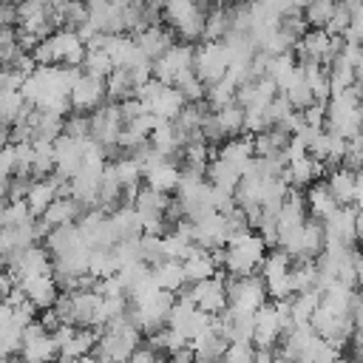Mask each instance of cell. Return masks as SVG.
<instances>
[{"label": "cell", "mask_w": 363, "mask_h": 363, "mask_svg": "<svg viewBox=\"0 0 363 363\" xmlns=\"http://www.w3.org/2000/svg\"><path fill=\"white\" fill-rule=\"evenodd\" d=\"M267 258V241L258 230H244L230 235L227 241V258H224V269L233 278H244L252 275L255 269H261Z\"/></svg>", "instance_id": "cell-1"}, {"label": "cell", "mask_w": 363, "mask_h": 363, "mask_svg": "<svg viewBox=\"0 0 363 363\" xmlns=\"http://www.w3.org/2000/svg\"><path fill=\"white\" fill-rule=\"evenodd\" d=\"M20 357L26 363H54L60 360V346L54 340V332L43 326V320H31L26 329H23V349H20Z\"/></svg>", "instance_id": "cell-2"}, {"label": "cell", "mask_w": 363, "mask_h": 363, "mask_svg": "<svg viewBox=\"0 0 363 363\" xmlns=\"http://www.w3.org/2000/svg\"><path fill=\"white\" fill-rule=\"evenodd\" d=\"M3 261H6V269H11L17 275V281L54 272V255H51V250L48 247H40V244H31L26 250H17V252L6 255Z\"/></svg>", "instance_id": "cell-3"}, {"label": "cell", "mask_w": 363, "mask_h": 363, "mask_svg": "<svg viewBox=\"0 0 363 363\" xmlns=\"http://www.w3.org/2000/svg\"><path fill=\"white\" fill-rule=\"evenodd\" d=\"M187 71H196V48L190 43H176L167 54L153 60V77L164 85H176Z\"/></svg>", "instance_id": "cell-4"}, {"label": "cell", "mask_w": 363, "mask_h": 363, "mask_svg": "<svg viewBox=\"0 0 363 363\" xmlns=\"http://www.w3.org/2000/svg\"><path fill=\"white\" fill-rule=\"evenodd\" d=\"M230 62H233V57H230V48L224 40H216V43L204 40V45L196 48V74L204 85L218 82L227 74Z\"/></svg>", "instance_id": "cell-5"}, {"label": "cell", "mask_w": 363, "mask_h": 363, "mask_svg": "<svg viewBox=\"0 0 363 363\" xmlns=\"http://www.w3.org/2000/svg\"><path fill=\"white\" fill-rule=\"evenodd\" d=\"M227 292H230V306L238 309V312H258L264 303H267V281L261 275H244V278H233L227 284Z\"/></svg>", "instance_id": "cell-6"}, {"label": "cell", "mask_w": 363, "mask_h": 363, "mask_svg": "<svg viewBox=\"0 0 363 363\" xmlns=\"http://www.w3.org/2000/svg\"><path fill=\"white\" fill-rule=\"evenodd\" d=\"M184 295H190V298H193V303H196L199 309L210 312V315H218V312H224V309L230 306V292H227V284H224L218 275L190 284V289H187Z\"/></svg>", "instance_id": "cell-7"}, {"label": "cell", "mask_w": 363, "mask_h": 363, "mask_svg": "<svg viewBox=\"0 0 363 363\" xmlns=\"http://www.w3.org/2000/svg\"><path fill=\"white\" fill-rule=\"evenodd\" d=\"M122 122H125V116H122L119 102L102 105V108H96V111L91 113V136H94L99 145L113 147V145L119 142V133L125 130Z\"/></svg>", "instance_id": "cell-8"}, {"label": "cell", "mask_w": 363, "mask_h": 363, "mask_svg": "<svg viewBox=\"0 0 363 363\" xmlns=\"http://www.w3.org/2000/svg\"><path fill=\"white\" fill-rule=\"evenodd\" d=\"M286 332V323H284V315L278 312L275 301L272 303H264L258 312H255V335H252V346L255 349H275L278 346V337Z\"/></svg>", "instance_id": "cell-9"}, {"label": "cell", "mask_w": 363, "mask_h": 363, "mask_svg": "<svg viewBox=\"0 0 363 363\" xmlns=\"http://www.w3.org/2000/svg\"><path fill=\"white\" fill-rule=\"evenodd\" d=\"M88 142H91V136L79 139V136H68V133H62V136L54 142V150H57V173H60V176L74 179V176L82 170Z\"/></svg>", "instance_id": "cell-10"}, {"label": "cell", "mask_w": 363, "mask_h": 363, "mask_svg": "<svg viewBox=\"0 0 363 363\" xmlns=\"http://www.w3.org/2000/svg\"><path fill=\"white\" fill-rule=\"evenodd\" d=\"M108 96V85L102 77L94 74H82L77 79V85L71 88V108L77 113H91L96 108H102V99Z\"/></svg>", "instance_id": "cell-11"}, {"label": "cell", "mask_w": 363, "mask_h": 363, "mask_svg": "<svg viewBox=\"0 0 363 363\" xmlns=\"http://www.w3.org/2000/svg\"><path fill=\"white\" fill-rule=\"evenodd\" d=\"M193 238H196V244H199V247H204V250L227 247V241H230L227 216L216 210V213L204 216L201 221H193Z\"/></svg>", "instance_id": "cell-12"}, {"label": "cell", "mask_w": 363, "mask_h": 363, "mask_svg": "<svg viewBox=\"0 0 363 363\" xmlns=\"http://www.w3.org/2000/svg\"><path fill=\"white\" fill-rule=\"evenodd\" d=\"M323 230H326V241H337L346 247H354L357 238V210L349 204H340L329 218H323Z\"/></svg>", "instance_id": "cell-13"}, {"label": "cell", "mask_w": 363, "mask_h": 363, "mask_svg": "<svg viewBox=\"0 0 363 363\" xmlns=\"http://www.w3.org/2000/svg\"><path fill=\"white\" fill-rule=\"evenodd\" d=\"M45 247L51 250L54 258H68V255H77V252L91 250L88 241H85V235L79 233V224L54 227V230L45 235Z\"/></svg>", "instance_id": "cell-14"}, {"label": "cell", "mask_w": 363, "mask_h": 363, "mask_svg": "<svg viewBox=\"0 0 363 363\" xmlns=\"http://www.w3.org/2000/svg\"><path fill=\"white\" fill-rule=\"evenodd\" d=\"M20 286L26 289L28 301H31V303H34L40 312H43V309H51V306L60 301V295H62V289H60V284H57L54 272L26 278V281H20Z\"/></svg>", "instance_id": "cell-15"}, {"label": "cell", "mask_w": 363, "mask_h": 363, "mask_svg": "<svg viewBox=\"0 0 363 363\" xmlns=\"http://www.w3.org/2000/svg\"><path fill=\"white\" fill-rule=\"evenodd\" d=\"M326 173V162L315 159L312 153L301 156V159H292L286 162V170H284V179L292 184V187H312V182L318 176Z\"/></svg>", "instance_id": "cell-16"}, {"label": "cell", "mask_w": 363, "mask_h": 363, "mask_svg": "<svg viewBox=\"0 0 363 363\" xmlns=\"http://www.w3.org/2000/svg\"><path fill=\"white\" fill-rule=\"evenodd\" d=\"M218 156L224 159V162H230V164H235L244 176L250 173V167H252V162H255V139H250V136H230L224 145H221V150H218Z\"/></svg>", "instance_id": "cell-17"}, {"label": "cell", "mask_w": 363, "mask_h": 363, "mask_svg": "<svg viewBox=\"0 0 363 363\" xmlns=\"http://www.w3.org/2000/svg\"><path fill=\"white\" fill-rule=\"evenodd\" d=\"M133 40L139 43V48H142L150 60H159L162 54H167V51L176 45L173 34H170L167 28H162V26H150V28H145V31L133 34Z\"/></svg>", "instance_id": "cell-18"}, {"label": "cell", "mask_w": 363, "mask_h": 363, "mask_svg": "<svg viewBox=\"0 0 363 363\" xmlns=\"http://www.w3.org/2000/svg\"><path fill=\"white\" fill-rule=\"evenodd\" d=\"M28 125H31V133L34 139H45V142H57L62 133H65V119L60 113H51V111H31L28 116Z\"/></svg>", "instance_id": "cell-19"}, {"label": "cell", "mask_w": 363, "mask_h": 363, "mask_svg": "<svg viewBox=\"0 0 363 363\" xmlns=\"http://www.w3.org/2000/svg\"><path fill=\"white\" fill-rule=\"evenodd\" d=\"M326 187L340 204H352L357 199V173L349 167H332L326 176Z\"/></svg>", "instance_id": "cell-20"}, {"label": "cell", "mask_w": 363, "mask_h": 363, "mask_svg": "<svg viewBox=\"0 0 363 363\" xmlns=\"http://www.w3.org/2000/svg\"><path fill=\"white\" fill-rule=\"evenodd\" d=\"M182 264H184V275H187L190 284L204 281V278H213L218 272V264H216L213 250H204V247H196Z\"/></svg>", "instance_id": "cell-21"}, {"label": "cell", "mask_w": 363, "mask_h": 363, "mask_svg": "<svg viewBox=\"0 0 363 363\" xmlns=\"http://www.w3.org/2000/svg\"><path fill=\"white\" fill-rule=\"evenodd\" d=\"M241 179H244V173H241L235 164L224 162L221 156H216V159L207 164V182H210L213 187H218V190H227V193L235 196V187H238Z\"/></svg>", "instance_id": "cell-22"}, {"label": "cell", "mask_w": 363, "mask_h": 363, "mask_svg": "<svg viewBox=\"0 0 363 363\" xmlns=\"http://www.w3.org/2000/svg\"><path fill=\"white\" fill-rule=\"evenodd\" d=\"M99 329H94V326H79L77 329V335L60 349V360H77V357H85V354H91L94 349H96V343H99Z\"/></svg>", "instance_id": "cell-23"}, {"label": "cell", "mask_w": 363, "mask_h": 363, "mask_svg": "<svg viewBox=\"0 0 363 363\" xmlns=\"http://www.w3.org/2000/svg\"><path fill=\"white\" fill-rule=\"evenodd\" d=\"M167 204H170V196L162 193V190H153V187H142L139 196H136V201H133V207L142 216V221H147V218H164Z\"/></svg>", "instance_id": "cell-24"}, {"label": "cell", "mask_w": 363, "mask_h": 363, "mask_svg": "<svg viewBox=\"0 0 363 363\" xmlns=\"http://www.w3.org/2000/svg\"><path fill=\"white\" fill-rule=\"evenodd\" d=\"M79 207H82V204H79L74 196H57L54 204H51L40 218L54 230V227H62V224H74V218L79 216Z\"/></svg>", "instance_id": "cell-25"}, {"label": "cell", "mask_w": 363, "mask_h": 363, "mask_svg": "<svg viewBox=\"0 0 363 363\" xmlns=\"http://www.w3.org/2000/svg\"><path fill=\"white\" fill-rule=\"evenodd\" d=\"M153 278L162 289L167 292H179L184 284H187V275H184V264L176 261V258H164L159 264H153Z\"/></svg>", "instance_id": "cell-26"}, {"label": "cell", "mask_w": 363, "mask_h": 363, "mask_svg": "<svg viewBox=\"0 0 363 363\" xmlns=\"http://www.w3.org/2000/svg\"><path fill=\"white\" fill-rule=\"evenodd\" d=\"M179 179H182V170H179V164H176V162H170V159L159 162L156 167H150V170L145 173V182H147V187H153V190H162V193H170V190H176V187H179Z\"/></svg>", "instance_id": "cell-27"}, {"label": "cell", "mask_w": 363, "mask_h": 363, "mask_svg": "<svg viewBox=\"0 0 363 363\" xmlns=\"http://www.w3.org/2000/svg\"><path fill=\"white\" fill-rule=\"evenodd\" d=\"M184 105H187L184 94H182L176 85H167V88L159 94V99L150 105V113H156V116H162V119L176 122V119H179V113L184 111Z\"/></svg>", "instance_id": "cell-28"}, {"label": "cell", "mask_w": 363, "mask_h": 363, "mask_svg": "<svg viewBox=\"0 0 363 363\" xmlns=\"http://www.w3.org/2000/svg\"><path fill=\"white\" fill-rule=\"evenodd\" d=\"M306 204H309V213H312V218H329L337 207H340V201L332 196V190L326 187V184H312L309 190H306Z\"/></svg>", "instance_id": "cell-29"}, {"label": "cell", "mask_w": 363, "mask_h": 363, "mask_svg": "<svg viewBox=\"0 0 363 363\" xmlns=\"http://www.w3.org/2000/svg\"><path fill=\"white\" fill-rule=\"evenodd\" d=\"M238 82L233 79V77H221L218 82H213V85H207V94H204V102L210 105V111H221V108H227V105H233L235 102V94H238Z\"/></svg>", "instance_id": "cell-30"}, {"label": "cell", "mask_w": 363, "mask_h": 363, "mask_svg": "<svg viewBox=\"0 0 363 363\" xmlns=\"http://www.w3.org/2000/svg\"><path fill=\"white\" fill-rule=\"evenodd\" d=\"M289 139H292V136L275 125V128H269V130H264V133H255V153H258V156H281V153L286 150Z\"/></svg>", "instance_id": "cell-31"}, {"label": "cell", "mask_w": 363, "mask_h": 363, "mask_svg": "<svg viewBox=\"0 0 363 363\" xmlns=\"http://www.w3.org/2000/svg\"><path fill=\"white\" fill-rule=\"evenodd\" d=\"M233 31V23H230V9L224 6H213L204 17V40H224L227 34Z\"/></svg>", "instance_id": "cell-32"}, {"label": "cell", "mask_w": 363, "mask_h": 363, "mask_svg": "<svg viewBox=\"0 0 363 363\" xmlns=\"http://www.w3.org/2000/svg\"><path fill=\"white\" fill-rule=\"evenodd\" d=\"M88 272L94 278H111L119 272V261L113 255V247H94L91 250V261H88Z\"/></svg>", "instance_id": "cell-33"}, {"label": "cell", "mask_w": 363, "mask_h": 363, "mask_svg": "<svg viewBox=\"0 0 363 363\" xmlns=\"http://www.w3.org/2000/svg\"><path fill=\"white\" fill-rule=\"evenodd\" d=\"M82 68H85V74H94V77L108 79L116 71V62H113V57L105 48H88V54L82 60Z\"/></svg>", "instance_id": "cell-34"}, {"label": "cell", "mask_w": 363, "mask_h": 363, "mask_svg": "<svg viewBox=\"0 0 363 363\" xmlns=\"http://www.w3.org/2000/svg\"><path fill=\"white\" fill-rule=\"evenodd\" d=\"M105 85H108L111 102H125V99L136 96V82L130 79V74H128L125 68H116V71L105 79Z\"/></svg>", "instance_id": "cell-35"}, {"label": "cell", "mask_w": 363, "mask_h": 363, "mask_svg": "<svg viewBox=\"0 0 363 363\" xmlns=\"http://www.w3.org/2000/svg\"><path fill=\"white\" fill-rule=\"evenodd\" d=\"M286 272H292V255L278 247V250H272V252L264 258V264H261V278H264V281H272V278H281V275H286Z\"/></svg>", "instance_id": "cell-36"}, {"label": "cell", "mask_w": 363, "mask_h": 363, "mask_svg": "<svg viewBox=\"0 0 363 363\" xmlns=\"http://www.w3.org/2000/svg\"><path fill=\"white\" fill-rule=\"evenodd\" d=\"M111 167H113V173H116V179H119V184H122V187H133V184H139V182L145 179V173H142V164L136 162V156H125V159H116Z\"/></svg>", "instance_id": "cell-37"}, {"label": "cell", "mask_w": 363, "mask_h": 363, "mask_svg": "<svg viewBox=\"0 0 363 363\" xmlns=\"http://www.w3.org/2000/svg\"><path fill=\"white\" fill-rule=\"evenodd\" d=\"M329 79H332V94L346 91V88H352V85L357 82L354 68H352L349 62H343L340 57H335V60L329 62Z\"/></svg>", "instance_id": "cell-38"}, {"label": "cell", "mask_w": 363, "mask_h": 363, "mask_svg": "<svg viewBox=\"0 0 363 363\" xmlns=\"http://www.w3.org/2000/svg\"><path fill=\"white\" fill-rule=\"evenodd\" d=\"M28 218H37V216H31L26 199L3 201V213H0V224H3V227H17V224H26Z\"/></svg>", "instance_id": "cell-39"}, {"label": "cell", "mask_w": 363, "mask_h": 363, "mask_svg": "<svg viewBox=\"0 0 363 363\" xmlns=\"http://www.w3.org/2000/svg\"><path fill=\"white\" fill-rule=\"evenodd\" d=\"M335 9H337L335 0H312V3L303 9V14H306V23H309V26H315V28H326V23L332 20Z\"/></svg>", "instance_id": "cell-40"}, {"label": "cell", "mask_w": 363, "mask_h": 363, "mask_svg": "<svg viewBox=\"0 0 363 363\" xmlns=\"http://www.w3.org/2000/svg\"><path fill=\"white\" fill-rule=\"evenodd\" d=\"M176 88L184 94V99H187V102H201V99H204V94H207V85L199 79V74H196V71H187V74L176 82Z\"/></svg>", "instance_id": "cell-41"}, {"label": "cell", "mask_w": 363, "mask_h": 363, "mask_svg": "<svg viewBox=\"0 0 363 363\" xmlns=\"http://www.w3.org/2000/svg\"><path fill=\"white\" fill-rule=\"evenodd\" d=\"M349 26H352V9L340 0L337 9H335V14H332V20L326 23V31H329L332 37H343V34L349 31Z\"/></svg>", "instance_id": "cell-42"}, {"label": "cell", "mask_w": 363, "mask_h": 363, "mask_svg": "<svg viewBox=\"0 0 363 363\" xmlns=\"http://www.w3.org/2000/svg\"><path fill=\"white\" fill-rule=\"evenodd\" d=\"M269 128H275V125H272L267 108H247V116H244V130L247 133H264Z\"/></svg>", "instance_id": "cell-43"}, {"label": "cell", "mask_w": 363, "mask_h": 363, "mask_svg": "<svg viewBox=\"0 0 363 363\" xmlns=\"http://www.w3.org/2000/svg\"><path fill=\"white\" fill-rule=\"evenodd\" d=\"M164 88H167V85H164L162 79H156V77H150L147 82H142V85L136 88V99H142V102H145V108L150 111V105H153V102L159 99V94H162Z\"/></svg>", "instance_id": "cell-44"}, {"label": "cell", "mask_w": 363, "mask_h": 363, "mask_svg": "<svg viewBox=\"0 0 363 363\" xmlns=\"http://www.w3.org/2000/svg\"><path fill=\"white\" fill-rule=\"evenodd\" d=\"M65 133L68 136H79V139L91 136V113H74V116H68L65 119Z\"/></svg>", "instance_id": "cell-45"}, {"label": "cell", "mask_w": 363, "mask_h": 363, "mask_svg": "<svg viewBox=\"0 0 363 363\" xmlns=\"http://www.w3.org/2000/svg\"><path fill=\"white\" fill-rule=\"evenodd\" d=\"M303 113V122L309 128H323L326 125V102H312L309 108L301 111Z\"/></svg>", "instance_id": "cell-46"}, {"label": "cell", "mask_w": 363, "mask_h": 363, "mask_svg": "<svg viewBox=\"0 0 363 363\" xmlns=\"http://www.w3.org/2000/svg\"><path fill=\"white\" fill-rule=\"evenodd\" d=\"M0 167H3V179L17 173V147H14V142H6L3 156H0Z\"/></svg>", "instance_id": "cell-47"}, {"label": "cell", "mask_w": 363, "mask_h": 363, "mask_svg": "<svg viewBox=\"0 0 363 363\" xmlns=\"http://www.w3.org/2000/svg\"><path fill=\"white\" fill-rule=\"evenodd\" d=\"M128 363H159V357H156V349H150V346H139V349L130 354Z\"/></svg>", "instance_id": "cell-48"}, {"label": "cell", "mask_w": 363, "mask_h": 363, "mask_svg": "<svg viewBox=\"0 0 363 363\" xmlns=\"http://www.w3.org/2000/svg\"><path fill=\"white\" fill-rule=\"evenodd\" d=\"M45 3H48V9H54V11H62V9H65L71 0H45Z\"/></svg>", "instance_id": "cell-49"}, {"label": "cell", "mask_w": 363, "mask_h": 363, "mask_svg": "<svg viewBox=\"0 0 363 363\" xmlns=\"http://www.w3.org/2000/svg\"><path fill=\"white\" fill-rule=\"evenodd\" d=\"M357 284H363V252H357Z\"/></svg>", "instance_id": "cell-50"}, {"label": "cell", "mask_w": 363, "mask_h": 363, "mask_svg": "<svg viewBox=\"0 0 363 363\" xmlns=\"http://www.w3.org/2000/svg\"><path fill=\"white\" fill-rule=\"evenodd\" d=\"M3 363H26L20 354H11V357H3Z\"/></svg>", "instance_id": "cell-51"}, {"label": "cell", "mask_w": 363, "mask_h": 363, "mask_svg": "<svg viewBox=\"0 0 363 363\" xmlns=\"http://www.w3.org/2000/svg\"><path fill=\"white\" fill-rule=\"evenodd\" d=\"M196 3H199V6H207V3H213V0H196Z\"/></svg>", "instance_id": "cell-52"}, {"label": "cell", "mask_w": 363, "mask_h": 363, "mask_svg": "<svg viewBox=\"0 0 363 363\" xmlns=\"http://www.w3.org/2000/svg\"><path fill=\"white\" fill-rule=\"evenodd\" d=\"M150 3H156V6H164V3H167V0H150Z\"/></svg>", "instance_id": "cell-53"}, {"label": "cell", "mask_w": 363, "mask_h": 363, "mask_svg": "<svg viewBox=\"0 0 363 363\" xmlns=\"http://www.w3.org/2000/svg\"><path fill=\"white\" fill-rule=\"evenodd\" d=\"M3 3H17V0H3Z\"/></svg>", "instance_id": "cell-54"}, {"label": "cell", "mask_w": 363, "mask_h": 363, "mask_svg": "<svg viewBox=\"0 0 363 363\" xmlns=\"http://www.w3.org/2000/svg\"><path fill=\"white\" fill-rule=\"evenodd\" d=\"M238 3H252V0H238Z\"/></svg>", "instance_id": "cell-55"}, {"label": "cell", "mask_w": 363, "mask_h": 363, "mask_svg": "<svg viewBox=\"0 0 363 363\" xmlns=\"http://www.w3.org/2000/svg\"><path fill=\"white\" fill-rule=\"evenodd\" d=\"M354 363H363V360H354Z\"/></svg>", "instance_id": "cell-56"}]
</instances>
